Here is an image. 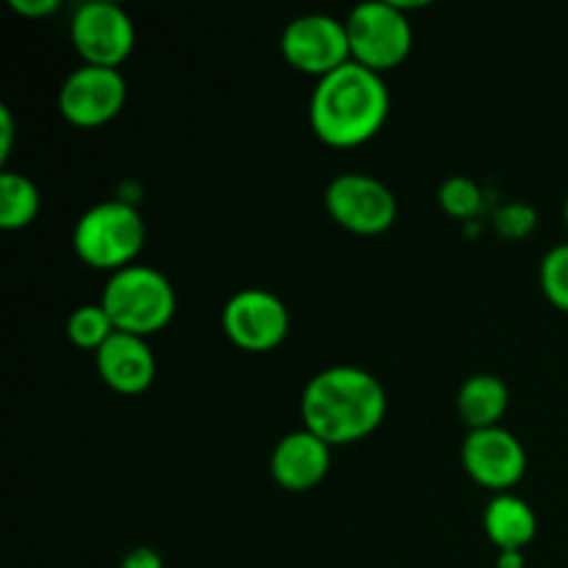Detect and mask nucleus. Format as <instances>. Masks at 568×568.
<instances>
[{"label": "nucleus", "mask_w": 568, "mask_h": 568, "mask_svg": "<svg viewBox=\"0 0 568 568\" xmlns=\"http://www.w3.org/2000/svg\"><path fill=\"white\" fill-rule=\"evenodd\" d=\"M386 388L361 366H331L316 372L300 399L305 430L331 447L372 436L386 419Z\"/></svg>", "instance_id": "nucleus-1"}, {"label": "nucleus", "mask_w": 568, "mask_h": 568, "mask_svg": "<svg viewBox=\"0 0 568 568\" xmlns=\"http://www.w3.org/2000/svg\"><path fill=\"white\" fill-rule=\"evenodd\" d=\"M392 98L383 75L347 61L316 81L311 94V128L331 148H358L381 133Z\"/></svg>", "instance_id": "nucleus-2"}, {"label": "nucleus", "mask_w": 568, "mask_h": 568, "mask_svg": "<svg viewBox=\"0 0 568 568\" xmlns=\"http://www.w3.org/2000/svg\"><path fill=\"white\" fill-rule=\"evenodd\" d=\"M100 305L114 331L148 338L170 325L178 311V294L164 272L148 264H131L109 277Z\"/></svg>", "instance_id": "nucleus-3"}, {"label": "nucleus", "mask_w": 568, "mask_h": 568, "mask_svg": "<svg viewBox=\"0 0 568 568\" xmlns=\"http://www.w3.org/2000/svg\"><path fill=\"white\" fill-rule=\"evenodd\" d=\"M144 220L131 203L103 200L83 211L72 231V247L78 258L92 270L120 272L136 264V255L144 247Z\"/></svg>", "instance_id": "nucleus-4"}, {"label": "nucleus", "mask_w": 568, "mask_h": 568, "mask_svg": "<svg viewBox=\"0 0 568 568\" xmlns=\"http://www.w3.org/2000/svg\"><path fill=\"white\" fill-rule=\"evenodd\" d=\"M344 22L353 61L377 75L403 64L414 48V28L394 0H366Z\"/></svg>", "instance_id": "nucleus-5"}, {"label": "nucleus", "mask_w": 568, "mask_h": 568, "mask_svg": "<svg viewBox=\"0 0 568 568\" xmlns=\"http://www.w3.org/2000/svg\"><path fill=\"white\" fill-rule=\"evenodd\" d=\"M70 37L83 64L120 70L122 61L133 53L136 26L122 6L111 0H89L72 14Z\"/></svg>", "instance_id": "nucleus-6"}, {"label": "nucleus", "mask_w": 568, "mask_h": 568, "mask_svg": "<svg viewBox=\"0 0 568 568\" xmlns=\"http://www.w3.org/2000/svg\"><path fill=\"white\" fill-rule=\"evenodd\" d=\"M327 214L349 233L377 236L397 220V197L377 178L364 172H344L327 183Z\"/></svg>", "instance_id": "nucleus-7"}, {"label": "nucleus", "mask_w": 568, "mask_h": 568, "mask_svg": "<svg viewBox=\"0 0 568 568\" xmlns=\"http://www.w3.org/2000/svg\"><path fill=\"white\" fill-rule=\"evenodd\" d=\"M283 59L297 72L314 75L316 81L353 61L349 53L347 22L331 14L294 17L281 37Z\"/></svg>", "instance_id": "nucleus-8"}, {"label": "nucleus", "mask_w": 568, "mask_h": 568, "mask_svg": "<svg viewBox=\"0 0 568 568\" xmlns=\"http://www.w3.org/2000/svg\"><path fill=\"white\" fill-rule=\"evenodd\" d=\"M292 316L286 303L266 288H242L222 308V331L247 353L275 349L288 336Z\"/></svg>", "instance_id": "nucleus-9"}, {"label": "nucleus", "mask_w": 568, "mask_h": 568, "mask_svg": "<svg viewBox=\"0 0 568 568\" xmlns=\"http://www.w3.org/2000/svg\"><path fill=\"white\" fill-rule=\"evenodd\" d=\"M128 98L120 70L83 64L67 75L59 89V111L78 128H100L114 120Z\"/></svg>", "instance_id": "nucleus-10"}, {"label": "nucleus", "mask_w": 568, "mask_h": 568, "mask_svg": "<svg viewBox=\"0 0 568 568\" xmlns=\"http://www.w3.org/2000/svg\"><path fill=\"white\" fill-rule=\"evenodd\" d=\"M460 460L466 475L494 494H508L527 471L525 444L503 425L469 430L460 447Z\"/></svg>", "instance_id": "nucleus-11"}, {"label": "nucleus", "mask_w": 568, "mask_h": 568, "mask_svg": "<svg viewBox=\"0 0 568 568\" xmlns=\"http://www.w3.org/2000/svg\"><path fill=\"white\" fill-rule=\"evenodd\" d=\"M272 477L281 488L294 494L311 491L331 471V444L311 430H294L283 436L272 449Z\"/></svg>", "instance_id": "nucleus-12"}, {"label": "nucleus", "mask_w": 568, "mask_h": 568, "mask_svg": "<svg viewBox=\"0 0 568 568\" xmlns=\"http://www.w3.org/2000/svg\"><path fill=\"white\" fill-rule=\"evenodd\" d=\"M98 375L120 394H142L155 381V355L148 338L114 331V336L94 353Z\"/></svg>", "instance_id": "nucleus-13"}, {"label": "nucleus", "mask_w": 568, "mask_h": 568, "mask_svg": "<svg viewBox=\"0 0 568 568\" xmlns=\"http://www.w3.org/2000/svg\"><path fill=\"white\" fill-rule=\"evenodd\" d=\"M483 527L499 552H525L527 544L536 538V510L516 494H494L483 514Z\"/></svg>", "instance_id": "nucleus-14"}, {"label": "nucleus", "mask_w": 568, "mask_h": 568, "mask_svg": "<svg viewBox=\"0 0 568 568\" xmlns=\"http://www.w3.org/2000/svg\"><path fill=\"white\" fill-rule=\"evenodd\" d=\"M510 408V388L497 375H471L458 392V414L469 430L499 427Z\"/></svg>", "instance_id": "nucleus-15"}, {"label": "nucleus", "mask_w": 568, "mask_h": 568, "mask_svg": "<svg viewBox=\"0 0 568 568\" xmlns=\"http://www.w3.org/2000/svg\"><path fill=\"white\" fill-rule=\"evenodd\" d=\"M42 205L39 186L22 172H0V227L3 231H22L31 225Z\"/></svg>", "instance_id": "nucleus-16"}, {"label": "nucleus", "mask_w": 568, "mask_h": 568, "mask_svg": "<svg viewBox=\"0 0 568 568\" xmlns=\"http://www.w3.org/2000/svg\"><path fill=\"white\" fill-rule=\"evenodd\" d=\"M67 336L75 347L81 349H94L98 353L111 336H114V325H111L109 314L100 303L78 305L75 311L67 320Z\"/></svg>", "instance_id": "nucleus-17"}, {"label": "nucleus", "mask_w": 568, "mask_h": 568, "mask_svg": "<svg viewBox=\"0 0 568 568\" xmlns=\"http://www.w3.org/2000/svg\"><path fill=\"white\" fill-rule=\"evenodd\" d=\"M541 288L555 308L568 314V244H555L541 261Z\"/></svg>", "instance_id": "nucleus-18"}, {"label": "nucleus", "mask_w": 568, "mask_h": 568, "mask_svg": "<svg viewBox=\"0 0 568 568\" xmlns=\"http://www.w3.org/2000/svg\"><path fill=\"white\" fill-rule=\"evenodd\" d=\"M438 200H442V209H447V214L460 216V220H469L480 211L483 194L477 189L475 181L469 178H449L447 183L438 192Z\"/></svg>", "instance_id": "nucleus-19"}, {"label": "nucleus", "mask_w": 568, "mask_h": 568, "mask_svg": "<svg viewBox=\"0 0 568 568\" xmlns=\"http://www.w3.org/2000/svg\"><path fill=\"white\" fill-rule=\"evenodd\" d=\"M120 568H164V560L153 547H136L122 558Z\"/></svg>", "instance_id": "nucleus-20"}, {"label": "nucleus", "mask_w": 568, "mask_h": 568, "mask_svg": "<svg viewBox=\"0 0 568 568\" xmlns=\"http://www.w3.org/2000/svg\"><path fill=\"white\" fill-rule=\"evenodd\" d=\"M11 9H14L17 14L37 20V17L53 14V11L59 9V0H11Z\"/></svg>", "instance_id": "nucleus-21"}, {"label": "nucleus", "mask_w": 568, "mask_h": 568, "mask_svg": "<svg viewBox=\"0 0 568 568\" xmlns=\"http://www.w3.org/2000/svg\"><path fill=\"white\" fill-rule=\"evenodd\" d=\"M11 142H14V120L6 105H0V161L9 159Z\"/></svg>", "instance_id": "nucleus-22"}, {"label": "nucleus", "mask_w": 568, "mask_h": 568, "mask_svg": "<svg viewBox=\"0 0 568 568\" xmlns=\"http://www.w3.org/2000/svg\"><path fill=\"white\" fill-rule=\"evenodd\" d=\"M497 568H525V552H499Z\"/></svg>", "instance_id": "nucleus-23"}, {"label": "nucleus", "mask_w": 568, "mask_h": 568, "mask_svg": "<svg viewBox=\"0 0 568 568\" xmlns=\"http://www.w3.org/2000/svg\"><path fill=\"white\" fill-rule=\"evenodd\" d=\"M564 214H566V225H568V197H566V205H564Z\"/></svg>", "instance_id": "nucleus-24"}]
</instances>
